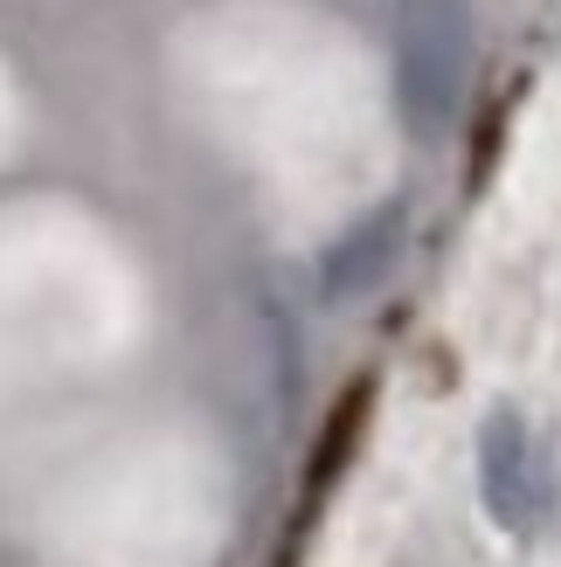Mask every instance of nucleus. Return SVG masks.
<instances>
[{
    "mask_svg": "<svg viewBox=\"0 0 561 567\" xmlns=\"http://www.w3.org/2000/svg\"><path fill=\"white\" fill-rule=\"evenodd\" d=\"M471 83V0H396V111L416 138H443Z\"/></svg>",
    "mask_w": 561,
    "mask_h": 567,
    "instance_id": "f257e3e1",
    "label": "nucleus"
},
{
    "mask_svg": "<svg viewBox=\"0 0 561 567\" xmlns=\"http://www.w3.org/2000/svg\"><path fill=\"white\" fill-rule=\"evenodd\" d=\"M479 498L507 533H534L548 513L541 450H534V430L513 409H492L486 430H479Z\"/></svg>",
    "mask_w": 561,
    "mask_h": 567,
    "instance_id": "f03ea898",
    "label": "nucleus"
},
{
    "mask_svg": "<svg viewBox=\"0 0 561 567\" xmlns=\"http://www.w3.org/2000/svg\"><path fill=\"white\" fill-rule=\"evenodd\" d=\"M402 236H409V208L402 202H381L375 215H360L354 229L340 236L319 257V291L333 298V305H347V298H368L375 284L396 270V257H402Z\"/></svg>",
    "mask_w": 561,
    "mask_h": 567,
    "instance_id": "7ed1b4c3",
    "label": "nucleus"
}]
</instances>
